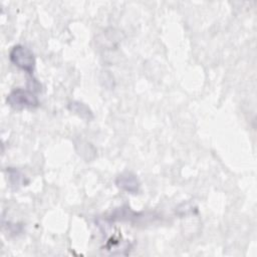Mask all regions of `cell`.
Listing matches in <instances>:
<instances>
[{
    "label": "cell",
    "mask_w": 257,
    "mask_h": 257,
    "mask_svg": "<svg viewBox=\"0 0 257 257\" xmlns=\"http://www.w3.org/2000/svg\"><path fill=\"white\" fill-rule=\"evenodd\" d=\"M6 172H7V176H8L10 186L12 188L18 189L20 186L25 184V182H24L25 176L20 171H18L17 169L7 168Z\"/></svg>",
    "instance_id": "cell-5"
},
{
    "label": "cell",
    "mask_w": 257,
    "mask_h": 257,
    "mask_svg": "<svg viewBox=\"0 0 257 257\" xmlns=\"http://www.w3.org/2000/svg\"><path fill=\"white\" fill-rule=\"evenodd\" d=\"M115 185L120 190L130 194L139 193L141 188V183L138 177L131 172H124L118 175L115 179Z\"/></svg>",
    "instance_id": "cell-3"
},
{
    "label": "cell",
    "mask_w": 257,
    "mask_h": 257,
    "mask_svg": "<svg viewBox=\"0 0 257 257\" xmlns=\"http://www.w3.org/2000/svg\"><path fill=\"white\" fill-rule=\"evenodd\" d=\"M67 107L70 111L74 112L75 114H77L78 116H80L81 118L85 119V120H90L93 118V113L91 111V109L83 102L78 101V100H72L70 102H68Z\"/></svg>",
    "instance_id": "cell-4"
},
{
    "label": "cell",
    "mask_w": 257,
    "mask_h": 257,
    "mask_svg": "<svg viewBox=\"0 0 257 257\" xmlns=\"http://www.w3.org/2000/svg\"><path fill=\"white\" fill-rule=\"evenodd\" d=\"M9 58L11 62L18 68L24 70L30 75L33 74L36 61L34 53L30 48L22 44H16L11 48Z\"/></svg>",
    "instance_id": "cell-1"
},
{
    "label": "cell",
    "mask_w": 257,
    "mask_h": 257,
    "mask_svg": "<svg viewBox=\"0 0 257 257\" xmlns=\"http://www.w3.org/2000/svg\"><path fill=\"white\" fill-rule=\"evenodd\" d=\"M7 104L14 109L34 108L39 106L40 102L34 91L25 88L13 89L6 98Z\"/></svg>",
    "instance_id": "cell-2"
}]
</instances>
